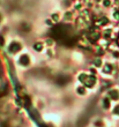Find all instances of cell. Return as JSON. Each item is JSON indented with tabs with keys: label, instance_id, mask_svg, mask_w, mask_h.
<instances>
[{
	"label": "cell",
	"instance_id": "3",
	"mask_svg": "<svg viewBox=\"0 0 119 127\" xmlns=\"http://www.w3.org/2000/svg\"><path fill=\"white\" fill-rule=\"evenodd\" d=\"M21 49V45L19 43H16V42H14V43L10 44L9 46V52H12V53H16L17 51Z\"/></svg>",
	"mask_w": 119,
	"mask_h": 127
},
{
	"label": "cell",
	"instance_id": "7",
	"mask_svg": "<svg viewBox=\"0 0 119 127\" xmlns=\"http://www.w3.org/2000/svg\"><path fill=\"white\" fill-rule=\"evenodd\" d=\"M112 15H113V17H115L116 20H118V19H119V12H118V10H115V12L112 13Z\"/></svg>",
	"mask_w": 119,
	"mask_h": 127
},
{
	"label": "cell",
	"instance_id": "2",
	"mask_svg": "<svg viewBox=\"0 0 119 127\" xmlns=\"http://www.w3.org/2000/svg\"><path fill=\"white\" fill-rule=\"evenodd\" d=\"M87 38H88L91 43H95V42H97V40L99 39V32L96 30L95 28H90V29H89V33H88Z\"/></svg>",
	"mask_w": 119,
	"mask_h": 127
},
{
	"label": "cell",
	"instance_id": "9",
	"mask_svg": "<svg viewBox=\"0 0 119 127\" xmlns=\"http://www.w3.org/2000/svg\"><path fill=\"white\" fill-rule=\"evenodd\" d=\"M58 19H59V15H58V14H53V15H52V20L54 21V22H56Z\"/></svg>",
	"mask_w": 119,
	"mask_h": 127
},
{
	"label": "cell",
	"instance_id": "1",
	"mask_svg": "<svg viewBox=\"0 0 119 127\" xmlns=\"http://www.w3.org/2000/svg\"><path fill=\"white\" fill-rule=\"evenodd\" d=\"M79 80L82 82L86 87H93L96 82V77L94 75H88V74H81L79 76Z\"/></svg>",
	"mask_w": 119,
	"mask_h": 127
},
{
	"label": "cell",
	"instance_id": "4",
	"mask_svg": "<svg viewBox=\"0 0 119 127\" xmlns=\"http://www.w3.org/2000/svg\"><path fill=\"white\" fill-rule=\"evenodd\" d=\"M108 19H106L105 16L103 17H99V19H97V20L95 21V24L97 26V27H101V26H104V24H108Z\"/></svg>",
	"mask_w": 119,
	"mask_h": 127
},
{
	"label": "cell",
	"instance_id": "6",
	"mask_svg": "<svg viewBox=\"0 0 119 127\" xmlns=\"http://www.w3.org/2000/svg\"><path fill=\"white\" fill-rule=\"evenodd\" d=\"M42 49H43V45H42V43L35 44V50H36V51H40Z\"/></svg>",
	"mask_w": 119,
	"mask_h": 127
},
{
	"label": "cell",
	"instance_id": "10",
	"mask_svg": "<svg viewBox=\"0 0 119 127\" xmlns=\"http://www.w3.org/2000/svg\"><path fill=\"white\" fill-rule=\"evenodd\" d=\"M71 16H72V13H71V12H68V13L65 14V17H66V19H68V20L71 19Z\"/></svg>",
	"mask_w": 119,
	"mask_h": 127
},
{
	"label": "cell",
	"instance_id": "8",
	"mask_svg": "<svg viewBox=\"0 0 119 127\" xmlns=\"http://www.w3.org/2000/svg\"><path fill=\"white\" fill-rule=\"evenodd\" d=\"M103 5L105 7H109L110 5H111V2H110V0H104V1H103Z\"/></svg>",
	"mask_w": 119,
	"mask_h": 127
},
{
	"label": "cell",
	"instance_id": "5",
	"mask_svg": "<svg viewBox=\"0 0 119 127\" xmlns=\"http://www.w3.org/2000/svg\"><path fill=\"white\" fill-rule=\"evenodd\" d=\"M20 63L22 64V65H24V66L29 64V58H28V56H27V54H24V56H22V57L20 58Z\"/></svg>",
	"mask_w": 119,
	"mask_h": 127
}]
</instances>
